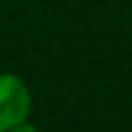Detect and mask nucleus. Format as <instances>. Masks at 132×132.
<instances>
[{
  "mask_svg": "<svg viewBox=\"0 0 132 132\" xmlns=\"http://www.w3.org/2000/svg\"><path fill=\"white\" fill-rule=\"evenodd\" d=\"M8 132H39V130H37V126H33V124H29V122H21L19 126H14V128H10Z\"/></svg>",
  "mask_w": 132,
  "mask_h": 132,
  "instance_id": "f03ea898",
  "label": "nucleus"
},
{
  "mask_svg": "<svg viewBox=\"0 0 132 132\" xmlns=\"http://www.w3.org/2000/svg\"><path fill=\"white\" fill-rule=\"evenodd\" d=\"M31 91L16 74H0V130H10L27 122L31 113Z\"/></svg>",
  "mask_w": 132,
  "mask_h": 132,
  "instance_id": "f257e3e1",
  "label": "nucleus"
},
{
  "mask_svg": "<svg viewBox=\"0 0 132 132\" xmlns=\"http://www.w3.org/2000/svg\"><path fill=\"white\" fill-rule=\"evenodd\" d=\"M0 132H6V130H0Z\"/></svg>",
  "mask_w": 132,
  "mask_h": 132,
  "instance_id": "7ed1b4c3",
  "label": "nucleus"
}]
</instances>
